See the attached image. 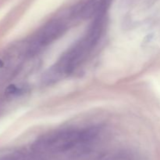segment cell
<instances>
[{
    "label": "cell",
    "instance_id": "cell-1",
    "mask_svg": "<svg viewBox=\"0 0 160 160\" xmlns=\"http://www.w3.org/2000/svg\"><path fill=\"white\" fill-rule=\"evenodd\" d=\"M106 25L105 13L95 17L84 35L59 58L55 66L58 74H68L87 58L101 39Z\"/></svg>",
    "mask_w": 160,
    "mask_h": 160
},
{
    "label": "cell",
    "instance_id": "cell-2",
    "mask_svg": "<svg viewBox=\"0 0 160 160\" xmlns=\"http://www.w3.org/2000/svg\"><path fill=\"white\" fill-rule=\"evenodd\" d=\"M94 135L92 130H57L41 137L35 143V147L42 152H62L90 141Z\"/></svg>",
    "mask_w": 160,
    "mask_h": 160
},
{
    "label": "cell",
    "instance_id": "cell-3",
    "mask_svg": "<svg viewBox=\"0 0 160 160\" xmlns=\"http://www.w3.org/2000/svg\"><path fill=\"white\" fill-rule=\"evenodd\" d=\"M67 30L66 24L62 20H52L39 28L34 34L28 45V54L35 55L41 50L48 46L60 38Z\"/></svg>",
    "mask_w": 160,
    "mask_h": 160
},
{
    "label": "cell",
    "instance_id": "cell-4",
    "mask_svg": "<svg viewBox=\"0 0 160 160\" xmlns=\"http://www.w3.org/2000/svg\"><path fill=\"white\" fill-rule=\"evenodd\" d=\"M109 3V0H89L79 9V16L81 18L96 17L105 13Z\"/></svg>",
    "mask_w": 160,
    "mask_h": 160
},
{
    "label": "cell",
    "instance_id": "cell-5",
    "mask_svg": "<svg viewBox=\"0 0 160 160\" xmlns=\"http://www.w3.org/2000/svg\"><path fill=\"white\" fill-rule=\"evenodd\" d=\"M2 65V61H0V67H1Z\"/></svg>",
    "mask_w": 160,
    "mask_h": 160
}]
</instances>
